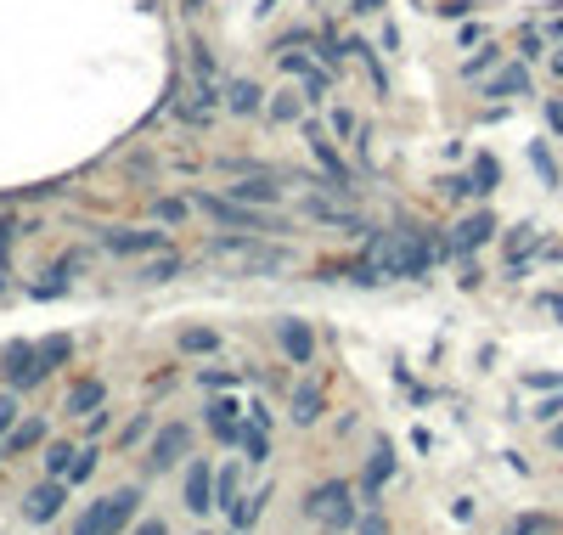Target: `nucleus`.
Listing matches in <instances>:
<instances>
[{"label":"nucleus","mask_w":563,"mask_h":535,"mask_svg":"<svg viewBox=\"0 0 563 535\" xmlns=\"http://www.w3.org/2000/svg\"><path fill=\"white\" fill-rule=\"evenodd\" d=\"M203 209L225 226H248V231H276V215H259L248 204H220V197H203Z\"/></svg>","instance_id":"1"},{"label":"nucleus","mask_w":563,"mask_h":535,"mask_svg":"<svg viewBox=\"0 0 563 535\" xmlns=\"http://www.w3.org/2000/svg\"><path fill=\"white\" fill-rule=\"evenodd\" d=\"M305 513H310V519H339V524H349V490H344V485H321V490L310 496Z\"/></svg>","instance_id":"2"},{"label":"nucleus","mask_w":563,"mask_h":535,"mask_svg":"<svg viewBox=\"0 0 563 535\" xmlns=\"http://www.w3.org/2000/svg\"><path fill=\"white\" fill-rule=\"evenodd\" d=\"M186 508L192 513H209L214 508V474H209V462H197L192 474H186Z\"/></svg>","instance_id":"3"},{"label":"nucleus","mask_w":563,"mask_h":535,"mask_svg":"<svg viewBox=\"0 0 563 535\" xmlns=\"http://www.w3.org/2000/svg\"><path fill=\"white\" fill-rule=\"evenodd\" d=\"M40 372H46V366H40V350L17 344V350L6 355V378H12V383H40Z\"/></svg>","instance_id":"4"},{"label":"nucleus","mask_w":563,"mask_h":535,"mask_svg":"<svg viewBox=\"0 0 563 535\" xmlns=\"http://www.w3.org/2000/svg\"><path fill=\"white\" fill-rule=\"evenodd\" d=\"M136 508H141V496L136 490H119V496H108V519H102V535H119L130 519H136Z\"/></svg>","instance_id":"5"},{"label":"nucleus","mask_w":563,"mask_h":535,"mask_svg":"<svg viewBox=\"0 0 563 535\" xmlns=\"http://www.w3.org/2000/svg\"><path fill=\"white\" fill-rule=\"evenodd\" d=\"M181 451H186V428H181V423H170V428H163L158 440H152V467L163 474V467H170V462H175Z\"/></svg>","instance_id":"6"},{"label":"nucleus","mask_w":563,"mask_h":535,"mask_svg":"<svg viewBox=\"0 0 563 535\" xmlns=\"http://www.w3.org/2000/svg\"><path fill=\"white\" fill-rule=\"evenodd\" d=\"M282 350H287L293 361L305 366V361L316 355V339H310V327H305V321H282Z\"/></svg>","instance_id":"7"},{"label":"nucleus","mask_w":563,"mask_h":535,"mask_svg":"<svg viewBox=\"0 0 563 535\" xmlns=\"http://www.w3.org/2000/svg\"><path fill=\"white\" fill-rule=\"evenodd\" d=\"M163 231H108V248L113 254H141V248H158Z\"/></svg>","instance_id":"8"},{"label":"nucleus","mask_w":563,"mask_h":535,"mask_svg":"<svg viewBox=\"0 0 563 535\" xmlns=\"http://www.w3.org/2000/svg\"><path fill=\"white\" fill-rule=\"evenodd\" d=\"M57 508H62V479H51V485H40L35 496H28V519H57Z\"/></svg>","instance_id":"9"},{"label":"nucleus","mask_w":563,"mask_h":535,"mask_svg":"<svg viewBox=\"0 0 563 535\" xmlns=\"http://www.w3.org/2000/svg\"><path fill=\"white\" fill-rule=\"evenodd\" d=\"M231 412H237V406H231V400H214V406H209V423H214V434H220V440H237V434H243Z\"/></svg>","instance_id":"10"},{"label":"nucleus","mask_w":563,"mask_h":535,"mask_svg":"<svg viewBox=\"0 0 563 535\" xmlns=\"http://www.w3.org/2000/svg\"><path fill=\"white\" fill-rule=\"evenodd\" d=\"M490 231H495V220H490V215H474L468 226H462V231H456V248H474V243H485V237H490Z\"/></svg>","instance_id":"11"},{"label":"nucleus","mask_w":563,"mask_h":535,"mask_svg":"<svg viewBox=\"0 0 563 535\" xmlns=\"http://www.w3.org/2000/svg\"><path fill=\"white\" fill-rule=\"evenodd\" d=\"M102 394H108L102 383H79V389L68 394V412H96V406H102Z\"/></svg>","instance_id":"12"},{"label":"nucleus","mask_w":563,"mask_h":535,"mask_svg":"<svg viewBox=\"0 0 563 535\" xmlns=\"http://www.w3.org/2000/svg\"><path fill=\"white\" fill-rule=\"evenodd\" d=\"M389 474H394V456H389V446H378V456H372V467H367V490H378Z\"/></svg>","instance_id":"13"},{"label":"nucleus","mask_w":563,"mask_h":535,"mask_svg":"<svg viewBox=\"0 0 563 535\" xmlns=\"http://www.w3.org/2000/svg\"><path fill=\"white\" fill-rule=\"evenodd\" d=\"M231 197H237V204H271V197H276V186H231Z\"/></svg>","instance_id":"14"},{"label":"nucleus","mask_w":563,"mask_h":535,"mask_svg":"<svg viewBox=\"0 0 563 535\" xmlns=\"http://www.w3.org/2000/svg\"><path fill=\"white\" fill-rule=\"evenodd\" d=\"M68 350H74V344H68V339H62V332H57V339H46V344H40V366H57V361H68Z\"/></svg>","instance_id":"15"},{"label":"nucleus","mask_w":563,"mask_h":535,"mask_svg":"<svg viewBox=\"0 0 563 535\" xmlns=\"http://www.w3.org/2000/svg\"><path fill=\"white\" fill-rule=\"evenodd\" d=\"M293 417L310 423L316 417V383H299V400H293Z\"/></svg>","instance_id":"16"},{"label":"nucleus","mask_w":563,"mask_h":535,"mask_svg":"<svg viewBox=\"0 0 563 535\" xmlns=\"http://www.w3.org/2000/svg\"><path fill=\"white\" fill-rule=\"evenodd\" d=\"M243 440V451H248V462H265V428H243L237 434Z\"/></svg>","instance_id":"17"},{"label":"nucleus","mask_w":563,"mask_h":535,"mask_svg":"<svg viewBox=\"0 0 563 535\" xmlns=\"http://www.w3.org/2000/svg\"><path fill=\"white\" fill-rule=\"evenodd\" d=\"M231 96H237V108H243V113H254V108H259V90H254V85H237Z\"/></svg>","instance_id":"18"},{"label":"nucleus","mask_w":563,"mask_h":535,"mask_svg":"<svg viewBox=\"0 0 563 535\" xmlns=\"http://www.w3.org/2000/svg\"><path fill=\"white\" fill-rule=\"evenodd\" d=\"M12 446H40V423H23V428L12 434Z\"/></svg>","instance_id":"19"},{"label":"nucleus","mask_w":563,"mask_h":535,"mask_svg":"<svg viewBox=\"0 0 563 535\" xmlns=\"http://www.w3.org/2000/svg\"><path fill=\"white\" fill-rule=\"evenodd\" d=\"M181 344H186V350H203V355H209V350H214V332H186Z\"/></svg>","instance_id":"20"},{"label":"nucleus","mask_w":563,"mask_h":535,"mask_svg":"<svg viewBox=\"0 0 563 535\" xmlns=\"http://www.w3.org/2000/svg\"><path fill=\"white\" fill-rule=\"evenodd\" d=\"M490 90H495V96H507V90H524V74H502V79H495Z\"/></svg>","instance_id":"21"},{"label":"nucleus","mask_w":563,"mask_h":535,"mask_svg":"<svg viewBox=\"0 0 563 535\" xmlns=\"http://www.w3.org/2000/svg\"><path fill=\"white\" fill-rule=\"evenodd\" d=\"M90 467H96V451H85V456H79V462L68 467V479H85V474H90Z\"/></svg>","instance_id":"22"},{"label":"nucleus","mask_w":563,"mask_h":535,"mask_svg":"<svg viewBox=\"0 0 563 535\" xmlns=\"http://www.w3.org/2000/svg\"><path fill=\"white\" fill-rule=\"evenodd\" d=\"M12 417H17V400H0V434L12 428Z\"/></svg>","instance_id":"23"},{"label":"nucleus","mask_w":563,"mask_h":535,"mask_svg":"<svg viewBox=\"0 0 563 535\" xmlns=\"http://www.w3.org/2000/svg\"><path fill=\"white\" fill-rule=\"evenodd\" d=\"M136 535H170V530H163V519H158V524H141Z\"/></svg>","instance_id":"24"},{"label":"nucleus","mask_w":563,"mask_h":535,"mask_svg":"<svg viewBox=\"0 0 563 535\" xmlns=\"http://www.w3.org/2000/svg\"><path fill=\"white\" fill-rule=\"evenodd\" d=\"M360 535H389V530H383L378 519H367V530H360Z\"/></svg>","instance_id":"25"},{"label":"nucleus","mask_w":563,"mask_h":535,"mask_svg":"<svg viewBox=\"0 0 563 535\" xmlns=\"http://www.w3.org/2000/svg\"><path fill=\"white\" fill-rule=\"evenodd\" d=\"M552 440H558V451H563V423H558V428H552Z\"/></svg>","instance_id":"26"}]
</instances>
